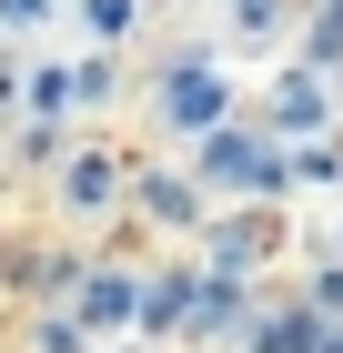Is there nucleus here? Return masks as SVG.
Segmentation results:
<instances>
[{
    "label": "nucleus",
    "mask_w": 343,
    "mask_h": 353,
    "mask_svg": "<svg viewBox=\"0 0 343 353\" xmlns=\"http://www.w3.org/2000/svg\"><path fill=\"white\" fill-rule=\"evenodd\" d=\"M202 172H212V182H253V192H273V182H283V152H263L253 132H202Z\"/></svg>",
    "instance_id": "nucleus-1"
},
{
    "label": "nucleus",
    "mask_w": 343,
    "mask_h": 353,
    "mask_svg": "<svg viewBox=\"0 0 343 353\" xmlns=\"http://www.w3.org/2000/svg\"><path fill=\"white\" fill-rule=\"evenodd\" d=\"M161 121H182V132H222V91H212V71H172V81H161Z\"/></svg>",
    "instance_id": "nucleus-2"
},
{
    "label": "nucleus",
    "mask_w": 343,
    "mask_h": 353,
    "mask_svg": "<svg viewBox=\"0 0 343 353\" xmlns=\"http://www.w3.org/2000/svg\"><path fill=\"white\" fill-rule=\"evenodd\" d=\"M323 111V81H283V111H273V121H283V132H303V121H313Z\"/></svg>",
    "instance_id": "nucleus-3"
},
{
    "label": "nucleus",
    "mask_w": 343,
    "mask_h": 353,
    "mask_svg": "<svg viewBox=\"0 0 343 353\" xmlns=\"http://www.w3.org/2000/svg\"><path fill=\"white\" fill-rule=\"evenodd\" d=\"M313 71H343V0L313 21Z\"/></svg>",
    "instance_id": "nucleus-4"
},
{
    "label": "nucleus",
    "mask_w": 343,
    "mask_h": 353,
    "mask_svg": "<svg viewBox=\"0 0 343 353\" xmlns=\"http://www.w3.org/2000/svg\"><path fill=\"white\" fill-rule=\"evenodd\" d=\"M81 313H91V323H111V313H121V272H91V303H81Z\"/></svg>",
    "instance_id": "nucleus-5"
},
{
    "label": "nucleus",
    "mask_w": 343,
    "mask_h": 353,
    "mask_svg": "<svg viewBox=\"0 0 343 353\" xmlns=\"http://www.w3.org/2000/svg\"><path fill=\"white\" fill-rule=\"evenodd\" d=\"M71 202H111V162H81L71 172Z\"/></svg>",
    "instance_id": "nucleus-6"
},
{
    "label": "nucleus",
    "mask_w": 343,
    "mask_h": 353,
    "mask_svg": "<svg viewBox=\"0 0 343 353\" xmlns=\"http://www.w3.org/2000/svg\"><path fill=\"white\" fill-rule=\"evenodd\" d=\"M233 21H242V30H263V21H273V0H233Z\"/></svg>",
    "instance_id": "nucleus-7"
}]
</instances>
